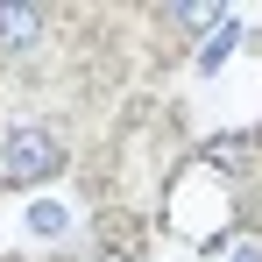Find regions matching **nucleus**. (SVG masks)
<instances>
[{
    "mask_svg": "<svg viewBox=\"0 0 262 262\" xmlns=\"http://www.w3.org/2000/svg\"><path fill=\"white\" fill-rule=\"evenodd\" d=\"M57 170H64V142L50 128H36V121L29 128H7V142H0V184L21 191V184H43Z\"/></svg>",
    "mask_w": 262,
    "mask_h": 262,
    "instance_id": "f257e3e1",
    "label": "nucleus"
},
{
    "mask_svg": "<svg viewBox=\"0 0 262 262\" xmlns=\"http://www.w3.org/2000/svg\"><path fill=\"white\" fill-rule=\"evenodd\" d=\"M43 36V7H0V50H29Z\"/></svg>",
    "mask_w": 262,
    "mask_h": 262,
    "instance_id": "f03ea898",
    "label": "nucleus"
},
{
    "mask_svg": "<svg viewBox=\"0 0 262 262\" xmlns=\"http://www.w3.org/2000/svg\"><path fill=\"white\" fill-rule=\"evenodd\" d=\"M241 43V29H234V21H220L213 36H206V43H199V71H220V57H227V50Z\"/></svg>",
    "mask_w": 262,
    "mask_h": 262,
    "instance_id": "7ed1b4c3",
    "label": "nucleus"
},
{
    "mask_svg": "<svg viewBox=\"0 0 262 262\" xmlns=\"http://www.w3.org/2000/svg\"><path fill=\"white\" fill-rule=\"evenodd\" d=\"M29 227H36V234H57V227H64V213H57V206H36V213H29Z\"/></svg>",
    "mask_w": 262,
    "mask_h": 262,
    "instance_id": "20e7f679",
    "label": "nucleus"
},
{
    "mask_svg": "<svg viewBox=\"0 0 262 262\" xmlns=\"http://www.w3.org/2000/svg\"><path fill=\"white\" fill-rule=\"evenodd\" d=\"M234 262H262V248H234Z\"/></svg>",
    "mask_w": 262,
    "mask_h": 262,
    "instance_id": "39448f33",
    "label": "nucleus"
}]
</instances>
